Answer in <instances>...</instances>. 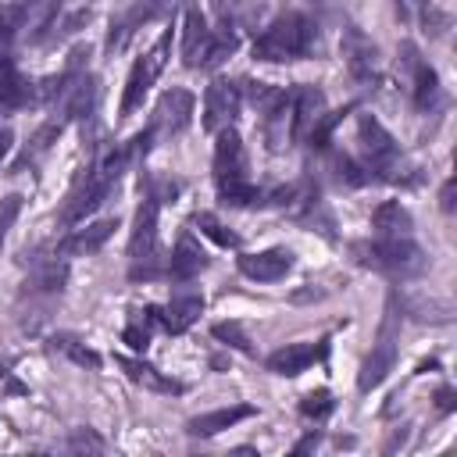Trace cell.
Segmentation results:
<instances>
[{"instance_id": "obj_1", "label": "cell", "mask_w": 457, "mask_h": 457, "mask_svg": "<svg viewBox=\"0 0 457 457\" xmlns=\"http://www.w3.org/2000/svg\"><path fill=\"white\" fill-rule=\"evenodd\" d=\"M314 43V25L289 11V14H278L257 39H253V61H296L311 50Z\"/></svg>"}, {"instance_id": "obj_2", "label": "cell", "mask_w": 457, "mask_h": 457, "mask_svg": "<svg viewBox=\"0 0 457 457\" xmlns=\"http://www.w3.org/2000/svg\"><path fill=\"white\" fill-rule=\"evenodd\" d=\"M353 253L364 268H375L393 278H411L425 268V253L411 236H378L371 243H357Z\"/></svg>"}, {"instance_id": "obj_3", "label": "cell", "mask_w": 457, "mask_h": 457, "mask_svg": "<svg viewBox=\"0 0 457 457\" xmlns=\"http://www.w3.org/2000/svg\"><path fill=\"white\" fill-rule=\"evenodd\" d=\"M157 207L161 200L154 193L143 196L136 221H132V236H129V261H132V278H154L161 271V250H157Z\"/></svg>"}, {"instance_id": "obj_4", "label": "cell", "mask_w": 457, "mask_h": 457, "mask_svg": "<svg viewBox=\"0 0 457 457\" xmlns=\"http://www.w3.org/2000/svg\"><path fill=\"white\" fill-rule=\"evenodd\" d=\"M168 50H171V29H164V32L157 36L154 50L132 64L129 82H125V96H121V118H129V114H132V111L143 104L146 89L154 86V79H157V75H161V68L168 64Z\"/></svg>"}, {"instance_id": "obj_5", "label": "cell", "mask_w": 457, "mask_h": 457, "mask_svg": "<svg viewBox=\"0 0 457 457\" xmlns=\"http://www.w3.org/2000/svg\"><path fill=\"white\" fill-rule=\"evenodd\" d=\"M396 318H400V314H393V311L386 314V321H382V328H378V339H375L371 353H368L364 364H361V375H357L361 393L375 389V386L393 371V364H396V353H400V346H396Z\"/></svg>"}, {"instance_id": "obj_6", "label": "cell", "mask_w": 457, "mask_h": 457, "mask_svg": "<svg viewBox=\"0 0 457 457\" xmlns=\"http://www.w3.org/2000/svg\"><path fill=\"white\" fill-rule=\"evenodd\" d=\"M357 139H361V150H364V161H368L364 168L368 171H389V168H396V161H400L396 139L382 129L378 118L361 114L357 118Z\"/></svg>"}, {"instance_id": "obj_7", "label": "cell", "mask_w": 457, "mask_h": 457, "mask_svg": "<svg viewBox=\"0 0 457 457\" xmlns=\"http://www.w3.org/2000/svg\"><path fill=\"white\" fill-rule=\"evenodd\" d=\"M239 104H243L239 86L228 82V79H214V82L207 86V93H204V129H207V132L228 129L232 118L239 114Z\"/></svg>"}, {"instance_id": "obj_8", "label": "cell", "mask_w": 457, "mask_h": 457, "mask_svg": "<svg viewBox=\"0 0 457 457\" xmlns=\"http://www.w3.org/2000/svg\"><path fill=\"white\" fill-rule=\"evenodd\" d=\"M193 111H196V100L189 89H164L154 111V132H164V136L182 132L193 121Z\"/></svg>"}, {"instance_id": "obj_9", "label": "cell", "mask_w": 457, "mask_h": 457, "mask_svg": "<svg viewBox=\"0 0 457 457\" xmlns=\"http://www.w3.org/2000/svg\"><path fill=\"white\" fill-rule=\"evenodd\" d=\"M325 114V93L314 86H300L296 93H289V136L293 139H307L311 129L321 121Z\"/></svg>"}, {"instance_id": "obj_10", "label": "cell", "mask_w": 457, "mask_h": 457, "mask_svg": "<svg viewBox=\"0 0 457 457\" xmlns=\"http://www.w3.org/2000/svg\"><path fill=\"white\" fill-rule=\"evenodd\" d=\"M218 143H214V179L225 182V179H246V154H243V139L239 132L228 125L221 132H214Z\"/></svg>"}, {"instance_id": "obj_11", "label": "cell", "mask_w": 457, "mask_h": 457, "mask_svg": "<svg viewBox=\"0 0 457 457\" xmlns=\"http://www.w3.org/2000/svg\"><path fill=\"white\" fill-rule=\"evenodd\" d=\"M293 268V253L275 246V250H261V253H243L239 257V271L253 282H278L286 278V271Z\"/></svg>"}, {"instance_id": "obj_12", "label": "cell", "mask_w": 457, "mask_h": 457, "mask_svg": "<svg viewBox=\"0 0 457 457\" xmlns=\"http://www.w3.org/2000/svg\"><path fill=\"white\" fill-rule=\"evenodd\" d=\"M211 32L214 29H207V18L196 7H189L186 11V25H182V64L186 68H200L204 64L207 46H211Z\"/></svg>"}, {"instance_id": "obj_13", "label": "cell", "mask_w": 457, "mask_h": 457, "mask_svg": "<svg viewBox=\"0 0 457 457\" xmlns=\"http://www.w3.org/2000/svg\"><path fill=\"white\" fill-rule=\"evenodd\" d=\"M200 314H204V293H196V289H175L171 300H168V307H164V314H161V321H164L168 332H186Z\"/></svg>"}, {"instance_id": "obj_14", "label": "cell", "mask_w": 457, "mask_h": 457, "mask_svg": "<svg viewBox=\"0 0 457 457\" xmlns=\"http://www.w3.org/2000/svg\"><path fill=\"white\" fill-rule=\"evenodd\" d=\"M321 350H325V346H314V343H286V346H278V350L268 357V371L293 378V375L307 371V368L321 357Z\"/></svg>"}, {"instance_id": "obj_15", "label": "cell", "mask_w": 457, "mask_h": 457, "mask_svg": "<svg viewBox=\"0 0 457 457\" xmlns=\"http://www.w3.org/2000/svg\"><path fill=\"white\" fill-rule=\"evenodd\" d=\"M204 268H207V253L200 250V243H196L189 232H182L179 243H175V250H171V257H168V275H171L175 282H189V278L200 275Z\"/></svg>"}, {"instance_id": "obj_16", "label": "cell", "mask_w": 457, "mask_h": 457, "mask_svg": "<svg viewBox=\"0 0 457 457\" xmlns=\"http://www.w3.org/2000/svg\"><path fill=\"white\" fill-rule=\"evenodd\" d=\"M253 414H257V407H253V403H232V407H218V411H207V414L189 418V432H193V436H218V432L232 428L236 421L253 418Z\"/></svg>"}, {"instance_id": "obj_17", "label": "cell", "mask_w": 457, "mask_h": 457, "mask_svg": "<svg viewBox=\"0 0 457 457\" xmlns=\"http://www.w3.org/2000/svg\"><path fill=\"white\" fill-rule=\"evenodd\" d=\"M32 100H36V86L11 61H4L0 64V111H21Z\"/></svg>"}, {"instance_id": "obj_18", "label": "cell", "mask_w": 457, "mask_h": 457, "mask_svg": "<svg viewBox=\"0 0 457 457\" xmlns=\"http://www.w3.org/2000/svg\"><path fill=\"white\" fill-rule=\"evenodd\" d=\"M114 364H118L136 386H146V389H154V393H186L182 382L161 375L154 364H146V361H139V357H114Z\"/></svg>"}, {"instance_id": "obj_19", "label": "cell", "mask_w": 457, "mask_h": 457, "mask_svg": "<svg viewBox=\"0 0 457 457\" xmlns=\"http://www.w3.org/2000/svg\"><path fill=\"white\" fill-rule=\"evenodd\" d=\"M371 228H375V236H411L414 218L400 200H386L371 211Z\"/></svg>"}, {"instance_id": "obj_20", "label": "cell", "mask_w": 457, "mask_h": 457, "mask_svg": "<svg viewBox=\"0 0 457 457\" xmlns=\"http://www.w3.org/2000/svg\"><path fill=\"white\" fill-rule=\"evenodd\" d=\"M118 228V221L114 218H104V221H93V225H86V228H75L64 243H61V250L64 253H96L107 239H111V232Z\"/></svg>"}, {"instance_id": "obj_21", "label": "cell", "mask_w": 457, "mask_h": 457, "mask_svg": "<svg viewBox=\"0 0 457 457\" xmlns=\"http://www.w3.org/2000/svg\"><path fill=\"white\" fill-rule=\"evenodd\" d=\"M61 4H64V0H29V4H25V25H21V29L29 32L32 43H39V39L46 36V29L57 21Z\"/></svg>"}, {"instance_id": "obj_22", "label": "cell", "mask_w": 457, "mask_h": 457, "mask_svg": "<svg viewBox=\"0 0 457 457\" xmlns=\"http://www.w3.org/2000/svg\"><path fill=\"white\" fill-rule=\"evenodd\" d=\"M50 346H54L57 353H64V357H68L71 364H79V368H89V371L100 368V353L89 350L82 339H75V336H68V332H57V336L50 339Z\"/></svg>"}, {"instance_id": "obj_23", "label": "cell", "mask_w": 457, "mask_h": 457, "mask_svg": "<svg viewBox=\"0 0 457 457\" xmlns=\"http://www.w3.org/2000/svg\"><path fill=\"white\" fill-rule=\"evenodd\" d=\"M218 200L228 207H253L261 200V193L246 179H225V182H218Z\"/></svg>"}, {"instance_id": "obj_24", "label": "cell", "mask_w": 457, "mask_h": 457, "mask_svg": "<svg viewBox=\"0 0 457 457\" xmlns=\"http://www.w3.org/2000/svg\"><path fill=\"white\" fill-rule=\"evenodd\" d=\"M211 332H214L218 343L232 346V350H239V353H246V357H253V343H250V336H246V328H243L239 321H218Z\"/></svg>"}, {"instance_id": "obj_25", "label": "cell", "mask_w": 457, "mask_h": 457, "mask_svg": "<svg viewBox=\"0 0 457 457\" xmlns=\"http://www.w3.org/2000/svg\"><path fill=\"white\" fill-rule=\"evenodd\" d=\"M193 225H196L207 239H214L218 246H225V250H228V246H239V236H236L232 228H225V225H221L214 214H207V211H200V214L193 218Z\"/></svg>"}, {"instance_id": "obj_26", "label": "cell", "mask_w": 457, "mask_h": 457, "mask_svg": "<svg viewBox=\"0 0 457 457\" xmlns=\"http://www.w3.org/2000/svg\"><path fill=\"white\" fill-rule=\"evenodd\" d=\"M64 278H68V268H64L61 261H46V264L36 268V275H32V289L57 293V289L64 286Z\"/></svg>"}, {"instance_id": "obj_27", "label": "cell", "mask_w": 457, "mask_h": 457, "mask_svg": "<svg viewBox=\"0 0 457 457\" xmlns=\"http://www.w3.org/2000/svg\"><path fill=\"white\" fill-rule=\"evenodd\" d=\"M300 411H303L307 418H325V414L332 411V393H328V389H311V393L300 400Z\"/></svg>"}, {"instance_id": "obj_28", "label": "cell", "mask_w": 457, "mask_h": 457, "mask_svg": "<svg viewBox=\"0 0 457 457\" xmlns=\"http://www.w3.org/2000/svg\"><path fill=\"white\" fill-rule=\"evenodd\" d=\"M18 211H21V196H18V193H11V196L0 200V246H4V239H7V232H11V225H14V218H18Z\"/></svg>"}, {"instance_id": "obj_29", "label": "cell", "mask_w": 457, "mask_h": 457, "mask_svg": "<svg viewBox=\"0 0 457 457\" xmlns=\"http://www.w3.org/2000/svg\"><path fill=\"white\" fill-rule=\"evenodd\" d=\"M336 168H339V179H346L350 186H364V182L371 179V171H368V168H361V164H353L350 157H339V161H336Z\"/></svg>"}, {"instance_id": "obj_30", "label": "cell", "mask_w": 457, "mask_h": 457, "mask_svg": "<svg viewBox=\"0 0 457 457\" xmlns=\"http://www.w3.org/2000/svg\"><path fill=\"white\" fill-rule=\"evenodd\" d=\"M121 339L136 350V353H143L146 350V343H150V336H146V328H139V325H129L125 332H121Z\"/></svg>"}, {"instance_id": "obj_31", "label": "cell", "mask_w": 457, "mask_h": 457, "mask_svg": "<svg viewBox=\"0 0 457 457\" xmlns=\"http://www.w3.org/2000/svg\"><path fill=\"white\" fill-rule=\"evenodd\" d=\"M86 446H89V450H100V446H104V439H96L93 432L79 428V432L71 436V450H86Z\"/></svg>"}, {"instance_id": "obj_32", "label": "cell", "mask_w": 457, "mask_h": 457, "mask_svg": "<svg viewBox=\"0 0 457 457\" xmlns=\"http://www.w3.org/2000/svg\"><path fill=\"white\" fill-rule=\"evenodd\" d=\"M321 296H325V289H314V286H307V289H293V293H289L293 303H311V300H321Z\"/></svg>"}, {"instance_id": "obj_33", "label": "cell", "mask_w": 457, "mask_h": 457, "mask_svg": "<svg viewBox=\"0 0 457 457\" xmlns=\"http://www.w3.org/2000/svg\"><path fill=\"white\" fill-rule=\"evenodd\" d=\"M443 211H446V214L453 211V182H446V186H443Z\"/></svg>"}, {"instance_id": "obj_34", "label": "cell", "mask_w": 457, "mask_h": 457, "mask_svg": "<svg viewBox=\"0 0 457 457\" xmlns=\"http://www.w3.org/2000/svg\"><path fill=\"white\" fill-rule=\"evenodd\" d=\"M436 400H439V411H450V407H453V393H450V389H439Z\"/></svg>"}, {"instance_id": "obj_35", "label": "cell", "mask_w": 457, "mask_h": 457, "mask_svg": "<svg viewBox=\"0 0 457 457\" xmlns=\"http://www.w3.org/2000/svg\"><path fill=\"white\" fill-rule=\"evenodd\" d=\"M7 150H11V132H7V129H0V161L7 157Z\"/></svg>"}, {"instance_id": "obj_36", "label": "cell", "mask_w": 457, "mask_h": 457, "mask_svg": "<svg viewBox=\"0 0 457 457\" xmlns=\"http://www.w3.org/2000/svg\"><path fill=\"white\" fill-rule=\"evenodd\" d=\"M311 446H318V436H314V432H311L307 439H300V443H296V453H303V450H311Z\"/></svg>"}, {"instance_id": "obj_37", "label": "cell", "mask_w": 457, "mask_h": 457, "mask_svg": "<svg viewBox=\"0 0 457 457\" xmlns=\"http://www.w3.org/2000/svg\"><path fill=\"white\" fill-rule=\"evenodd\" d=\"M0 371H4V364H0Z\"/></svg>"}]
</instances>
